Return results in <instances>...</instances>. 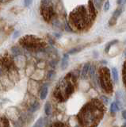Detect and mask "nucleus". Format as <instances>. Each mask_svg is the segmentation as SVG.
I'll return each instance as SVG.
<instances>
[{
  "instance_id": "f257e3e1",
  "label": "nucleus",
  "mask_w": 126,
  "mask_h": 127,
  "mask_svg": "<svg viewBox=\"0 0 126 127\" xmlns=\"http://www.w3.org/2000/svg\"><path fill=\"white\" fill-rule=\"evenodd\" d=\"M105 114V106L99 99L94 98L82 107L78 114L81 127H97Z\"/></svg>"
},
{
  "instance_id": "f03ea898",
  "label": "nucleus",
  "mask_w": 126,
  "mask_h": 127,
  "mask_svg": "<svg viewBox=\"0 0 126 127\" xmlns=\"http://www.w3.org/2000/svg\"><path fill=\"white\" fill-rule=\"evenodd\" d=\"M76 85V77L72 72H70L58 83L54 90L53 95L57 101L63 102L67 101L75 92Z\"/></svg>"
},
{
  "instance_id": "7ed1b4c3",
  "label": "nucleus",
  "mask_w": 126,
  "mask_h": 127,
  "mask_svg": "<svg viewBox=\"0 0 126 127\" xmlns=\"http://www.w3.org/2000/svg\"><path fill=\"white\" fill-rule=\"evenodd\" d=\"M71 26L77 30H82L92 22L88 13V9L85 6H78L71 12L69 15Z\"/></svg>"
},
{
  "instance_id": "20e7f679",
  "label": "nucleus",
  "mask_w": 126,
  "mask_h": 127,
  "mask_svg": "<svg viewBox=\"0 0 126 127\" xmlns=\"http://www.w3.org/2000/svg\"><path fill=\"white\" fill-rule=\"evenodd\" d=\"M19 44L24 49L29 51H42L46 47L44 40L34 35H26L19 40Z\"/></svg>"
},
{
  "instance_id": "39448f33",
  "label": "nucleus",
  "mask_w": 126,
  "mask_h": 127,
  "mask_svg": "<svg viewBox=\"0 0 126 127\" xmlns=\"http://www.w3.org/2000/svg\"><path fill=\"white\" fill-rule=\"evenodd\" d=\"M0 71L2 74H6L10 79L18 78V69L14 60L9 55L0 56Z\"/></svg>"
},
{
  "instance_id": "423d86ee",
  "label": "nucleus",
  "mask_w": 126,
  "mask_h": 127,
  "mask_svg": "<svg viewBox=\"0 0 126 127\" xmlns=\"http://www.w3.org/2000/svg\"><path fill=\"white\" fill-rule=\"evenodd\" d=\"M98 80L99 84L105 92L110 94L113 92V87L111 79V73L110 70L107 67H101L98 71Z\"/></svg>"
},
{
  "instance_id": "0eeeda50",
  "label": "nucleus",
  "mask_w": 126,
  "mask_h": 127,
  "mask_svg": "<svg viewBox=\"0 0 126 127\" xmlns=\"http://www.w3.org/2000/svg\"><path fill=\"white\" fill-rule=\"evenodd\" d=\"M41 14L46 22H50L54 16V10L52 6H41Z\"/></svg>"
},
{
  "instance_id": "6e6552de",
  "label": "nucleus",
  "mask_w": 126,
  "mask_h": 127,
  "mask_svg": "<svg viewBox=\"0 0 126 127\" xmlns=\"http://www.w3.org/2000/svg\"><path fill=\"white\" fill-rule=\"evenodd\" d=\"M122 13V10L121 9H117L115 11L113 12V16L111 17V18H110L109 20V25L110 26H113V25H115L116 22H117V19L118 18L121 16Z\"/></svg>"
},
{
  "instance_id": "1a4fd4ad",
  "label": "nucleus",
  "mask_w": 126,
  "mask_h": 127,
  "mask_svg": "<svg viewBox=\"0 0 126 127\" xmlns=\"http://www.w3.org/2000/svg\"><path fill=\"white\" fill-rule=\"evenodd\" d=\"M88 13L90 15V18H91V20H93L96 17V10H95V8H94V6L93 5V2L91 0H90L89 2H88Z\"/></svg>"
},
{
  "instance_id": "9d476101",
  "label": "nucleus",
  "mask_w": 126,
  "mask_h": 127,
  "mask_svg": "<svg viewBox=\"0 0 126 127\" xmlns=\"http://www.w3.org/2000/svg\"><path fill=\"white\" fill-rule=\"evenodd\" d=\"M90 63H86L84 64L83 67L81 71V74H80V77L82 79H85L87 77V75H89V70H90Z\"/></svg>"
},
{
  "instance_id": "9b49d317",
  "label": "nucleus",
  "mask_w": 126,
  "mask_h": 127,
  "mask_svg": "<svg viewBox=\"0 0 126 127\" xmlns=\"http://www.w3.org/2000/svg\"><path fill=\"white\" fill-rule=\"evenodd\" d=\"M49 93V88L47 86H43L41 90H40V92H39V95H40V98L41 100H44V99L46 98L47 95H48Z\"/></svg>"
},
{
  "instance_id": "f8f14e48",
  "label": "nucleus",
  "mask_w": 126,
  "mask_h": 127,
  "mask_svg": "<svg viewBox=\"0 0 126 127\" xmlns=\"http://www.w3.org/2000/svg\"><path fill=\"white\" fill-rule=\"evenodd\" d=\"M68 59H69V56L68 53H66L64 55V57L62 59L61 61V68L63 70H65L68 66Z\"/></svg>"
},
{
  "instance_id": "ddd939ff",
  "label": "nucleus",
  "mask_w": 126,
  "mask_h": 127,
  "mask_svg": "<svg viewBox=\"0 0 126 127\" xmlns=\"http://www.w3.org/2000/svg\"><path fill=\"white\" fill-rule=\"evenodd\" d=\"M95 72H96V67H95V65H94V64H90V70H89V75H90V77L91 78L92 80H94V79H96Z\"/></svg>"
},
{
  "instance_id": "4468645a",
  "label": "nucleus",
  "mask_w": 126,
  "mask_h": 127,
  "mask_svg": "<svg viewBox=\"0 0 126 127\" xmlns=\"http://www.w3.org/2000/svg\"><path fill=\"white\" fill-rule=\"evenodd\" d=\"M40 106H41V105H40V103H39V102L35 101L30 105L29 110L31 111V112H36V111L40 108Z\"/></svg>"
},
{
  "instance_id": "2eb2a0df",
  "label": "nucleus",
  "mask_w": 126,
  "mask_h": 127,
  "mask_svg": "<svg viewBox=\"0 0 126 127\" xmlns=\"http://www.w3.org/2000/svg\"><path fill=\"white\" fill-rule=\"evenodd\" d=\"M0 127H10L9 121L6 117H0Z\"/></svg>"
},
{
  "instance_id": "dca6fc26",
  "label": "nucleus",
  "mask_w": 126,
  "mask_h": 127,
  "mask_svg": "<svg viewBox=\"0 0 126 127\" xmlns=\"http://www.w3.org/2000/svg\"><path fill=\"white\" fill-rule=\"evenodd\" d=\"M119 110H120V106H118V104L116 102H113L111 103V105H110V111H111V113H116Z\"/></svg>"
},
{
  "instance_id": "f3484780",
  "label": "nucleus",
  "mask_w": 126,
  "mask_h": 127,
  "mask_svg": "<svg viewBox=\"0 0 126 127\" xmlns=\"http://www.w3.org/2000/svg\"><path fill=\"white\" fill-rule=\"evenodd\" d=\"M118 42L117 40H113V41H109L107 45H105V52L106 53H108L109 52V49H110V48H111L113 45H114L115 44H117Z\"/></svg>"
},
{
  "instance_id": "a211bd4d",
  "label": "nucleus",
  "mask_w": 126,
  "mask_h": 127,
  "mask_svg": "<svg viewBox=\"0 0 126 127\" xmlns=\"http://www.w3.org/2000/svg\"><path fill=\"white\" fill-rule=\"evenodd\" d=\"M45 113L47 116H49L52 113V106L49 102H46L45 105Z\"/></svg>"
},
{
  "instance_id": "6ab92c4d",
  "label": "nucleus",
  "mask_w": 126,
  "mask_h": 127,
  "mask_svg": "<svg viewBox=\"0 0 126 127\" xmlns=\"http://www.w3.org/2000/svg\"><path fill=\"white\" fill-rule=\"evenodd\" d=\"M111 71H112V75H113V81L117 83L118 82V71H117L116 67H113Z\"/></svg>"
},
{
  "instance_id": "aec40b11",
  "label": "nucleus",
  "mask_w": 126,
  "mask_h": 127,
  "mask_svg": "<svg viewBox=\"0 0 126 127\" xmlns=\"http://www.w3.org/2000/svg\"><path fill=\"white\" fill-rule=\"evenodd\" d=\"M50 127H69L66 123L61 122H56L52 123V125L50 126Z\"/></svg>"
},
{
  "instance_id": "412c9836",
  "label": "nucleus",
  "mask_w": 126,
  "mask_h": 127,
  "mask_svg": "<svg viewBox=\"0 0 126 127\" xmlns=\"http://www.w3.org/2000/svg\"><path fill=\"white\" fill-rule=\"evenodd\" d=\"M44 124H45L44 118H40L36 122V123H35L34 126L33 127H43V126H44Z\"/></svg>"
},
{
  "instance_id": "4be33fe9",
  "label": "nucleus",
  "mask_w": 126,
  "mask_h": 127,
  "mask_svg": "<svg viewBox=\"0 0 126 127\" xmlns=\"http://www.w3.org/2000/svg\"><path fill=\"white\" fill-rule=\"evenodd\" d=\"M122 75H123V82L126 87V61L123 64V69H122Z\"/></svg>"
},
{
  "instance_id": "5701e85b",
  "label": "nucleus",
  "mask_w": 126,
  "mask_h": 127,
  "mask_svg": "<svg viewBox=\"0 0 126 127\" xmlns=\"http://www.w3.org/2000/svg\"><path fill=\"white\" fill-rule=\"evenodd\" d=\"M11 51H12V53H14V56H18V55H20L22 53L20 49H19V48L17 47V46H14L12 49H11Z\"/></svg>"
},
{
  "instance_id": "b1692460",
  "label": "nucleus",
  "mask_w": 126,
  "mask_h": 127,
  "mask_svg": "<svg viewBox=\"0 0 126 127\" xmlns=\"http://www.w3.org/2000/svg\"><path fill=\"white\" fill-rule=\"evenodd\" d=\"M94 4L98 9L100 10L103 4V0H94Z\"/></svg>"
},
{
  "instance_id": "393cba45",
  "label": "nucleus",
  "mask_w": 126,
  "mask_h": 127,
  "mask_svg": "<svg viewBox=\"0 0 126 127\" xmlns=\"http://www.w3.org/2000/svg\"><path fill=\"white\" fill-rule=\"evenodd\" d=\"M82 49V48H81V47L74 48V49H71V50L68 52V54H75V53H78L79 51H81Z\"/></svg>"
},
{
  "instance_id": "a878e982",
  "label": "nucleus",
  "mask_w": 126,
  "mask_h": 127,
  "mask_svg": "<svg viewBox=\"0 0 126 127\" xmlns=\"http://www.w3.org/2000/svg\"><path fill=\"white\" fill-rule=\"evenodd\" d=\"M52 5V0H41V6H48Z\"/></svg>"
},
{
  "instance_id": "bb28decb",
  "label": "nucleus",
  "mask_w": 126,
  "mask_h": 127,
  "mask_svg": "<svg viewBox=\"0 0 126 127\" xmlns=\"http://www.w3.org/2000/svg\"><path fill=\"white\" fill-rule=\"evenodd\" d=\"M109 7H110V4H109V1H106L104 4V10L105 11H108L109 10Z\"/></svg>"
},
{
  "instance_id": "cd10ccee",
  "label": "nucleus",
  "mask_w": 126,
  "mask_h": 127,
  "mask_svg": "<svg viewBox=\"0 0 126 127\" xmlns=\"http://www.w3.org/2000/svg\"><path fill=\"white\" fill-rule=\"evenodd\" d=\"M32 1H33V0H25V1H24L25 6H29L30 4L32 3Z\"/></svg>"
},
{
  "instance_id": "c85d7f7f",
  "label": "nucleus",
  "mask_w": 126,
  "mask_h": 127,
  "mask_svg": "<svg viewBox=\"0 0 126 127\" xmlns=\"http://www.w3.org/2000/svg\"><path fill=\"white\" fill-rule=\"evenodd\" d=\"M117 3L118 5H124L126 3V0H117Z\"/></svg>"
},
{
  "instance_id": "c756f323",
  "label": "nucleus",
  "mask_w": 126,
  "mask_h": 127,
  "mask_svg": "<svg viewBox=\"0 0 126 127\" xmlns=\"http://www.w3.org/2000/svg\"><path fill=\"white\" fill-rule=\"evenodd\" d=\"M101 99L103 101V102H102V103H105V104H106V103H108V102H109V99L106 97H105V96H101Z\"/></svg>"
},
{
  "instance_id": "7c9ffc66",
  "label": "nucleus",
  "mask_w": 126,
  "mask_h": 127,
  "mask_svg": "<svg viewBox=\"0 0 126 127\" xmlns=\"http://www.w3.org/2000/svg\"><path fill=\"white\" fill-rule=\"evenodd\" d=\"M55 75V73H54V71H51L49 73V75H48V77H49V79H52V77Z\"/></svg>"
},
{
  "instance_id": "2f4dec72",
  "label": "nucleus",
  "mask_w": 126,
  "mask_h": 127,
  "mask_svg": "<svg viewBox=\"0 0 126 127\" xmlns=\"http://www.w3.org/2000/svg\"><path fill=\"white\" fill-rule=\"evenodd\" d=\"M121 114H122V117H123V118L126 120V110H124L123 111H122Z\"/></svg>"
},
{
  "instance_id": "473e14b6",
  "label": "nucleus",
  "mask_w": 126,
  "mask_h": 127,
  "mask_svg": "<svg viewBox=\"0 0 126 127\" xmlns=\"http://www.w3.org/2000/svg\"><path fill=\"white\" fill-rule=\"evenodd\" d=\"M10 1V0H0V4H3V3H6L7 2Z\"/></svg>"
},
{
  "instance_id": "72a5a7b5",
  "label": "nucleus",
  "mask_w": 126,
  "mask_h": 127,
  "mask_svg": "<svg viewBox=\"0 0 126 127\" xmlns=\"http://www.w3.org/2000/svg\"><path fill=\"white\" fill-rule=\"evenodd\" d=\"M121 127H126V122H125V124H124L123 126H122Z\"/></svg>"
},
{
  "instance_id": "f704fd0d",
  "label": "nucleus",
  "mask_w": 126,
  "mask_h": 127,
  "mask_svg": "<svg viewBox=\"0 0 126 127\" xmlns=\"http://www.w3.org/2000/svg\"><path fill=\"white\" fill-rule=\"evenodd\" d=\"M124 55H125V57H126V49L125 50V53H124Z\"/></svg>"
}]
</instances>
